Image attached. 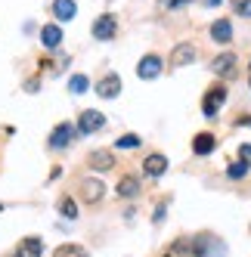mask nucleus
<instances>
[{"mask_svg":"<svg viewBox=\"0 0 251 257\" xmlns=\"http://www.w3.org/2000/svg\"><path fill=\"white\" fill-rule=\"evenodd\" d=\"M214 146H217V140H214V134H195V140H192V152L199 155V158H205V155H211L214 152Z\"/></svg>","mask_w":251,"mask_h":257,"instance_id":"nucleus-11","label":"nucleus"},{"mask_svg":"<svg viewBox=\"0 0 251 257\" xmlns=\"http://www.w3.org/2000/svg\"><path fill=\"white\" fill-rule=\"evenodd\" d=\"M236 124H248V127H251V118H248V115H242V118H239Z\"/></svg>","mask_w":251,"mask_h":257,"instance_id":"nucleus-29","label":"nucleus"},{"mask_svg":"<svg viewBox=\"0 0 251 257\" xmlns=\"http://www.w3.org/2000/svg\"><path fill=\"white\" fill-rule=\"evenodd\" d=\"M78 13V4L75 0H53V16H56L59 22H71Z\"/></svg>","mask_w":251,"mask_h":257,"instance_id":"nucleus-12","label":"nucleus"},{"mask_svg":"<svg viewBox=\"0 0 251 257\" xmlns=\"http://www.w3.org/2000/svg\"><path fill=\"white\" fill-rule=\"evenodd\" d=\"M239 158H242L245 164H251V143H242V146H239Z\"/></svg>","mask_w":251,"mask_h":257,"instance_id":"nucleus-24","label":"nucleus"},{"mask_svg":"<svg viewBox=\"0 0 251 257\" xmlns=\"http://www.w3.org/2000/svg\"><path fill=\"white\" fill-rule=\"evenodd\" d=\"M248 168H251V164H245V161L239 158V161H232L229 168H226V177H229V180H245V177H248Z\"/></svg>","mask_w":251,"mask_h":257,"instance_id":"nucleus-19","label":"nucleus"},{"mask_svg":"<svg viewBox=\"0 0 251 257\" xmlns=\"http://www.w3.org/2000/svg\"><path fill=\"white\" fill-rule=\"evenodd\" d=\"M53 257H87V251L81 245H75V242H65V245H59L53 251Z\"/></svg>","mask_w":251,"mask_h":257,"instance_id":"nucleus-18","label":"nucleus"},{"mask_svg":"<svg viewBox=\"0 0 251 257\" xmlns=\"http://www.w3.org/2000/svg\"><path fill=\"white\" fill-rule=\"evenodd\" d=\"M78 134L81 137H90V134H99L102 127H105V115L102 112H96V108H84L81 112V118H78Z\"/></svg>","mask_w":251,"mask_h":257,"instance_id":"nucleus-1","label":"nucleus"},{"mask_svg":"<svg viewBox=\"0 0 251 257\" xmlns=\"http://www.w3.org/2000/svg\"><path fill=\"white\" fill-rule=\"evenodd\" d=\"M41 254H44V242L34 238V235L22 238V242L16 245V257H41Z\"/></svg>","mask_w":251,"mask_h":257,"instance_id":"nucleus-9","label":"nucleus"},{"mask_svg":"<svg viewBox=\"0 0 251 257\" xmlns=\"http://www.w3.org/2000/svg\"><path fill=\"white\" fill-rule=\"evenodd\" d=\"M223 99H226V87L223 84H217V87H211L208 93H205V99H202V115L205 118H214L220 112V105H223Z\"/></svg>","mask_w":251,"mask_h":257,"instance_id":"nucleus-3","label":"nucleus"},{"mask_svg":"<svg viewBox=\"0 0 251 257\" xmlns=\"http://www.w3.org/2000/svg\"><path fill=\"white\" fill-rule=\"evenodd\" d=\"M236 13L242 19H251V0H236Z\"/></svg>","mask_w":251,"mask_h":257,"instance_id":"nucleus-23","label":"nucleus"},{"mask_svg":"<svg viewBox=\"0 0 251 257\" xmlns=\"http://www.w3.org/2000/svg\"><path fill=\"white\" fill-rule=\"evenodd\" d=\"M232 71H236V56H232V53H220V56L214 59V75H217V78H229Z\"/></svg>","mask_w":251,"mask_h":257,"instance_id":"nucleus-14","label":"nucleus"},{"mask_svg":"<svg viewBox=\"0 0 251 257\" xmlns=\"http://www.w3.org/2000/svg\"><path fill=\"white\" fill-rule=\"evenodd\" d=\"M118 195H121V198H134V195H140V183H137V177H124V180L118 183Z\"/></svg>","mask_w":251,"mask_h":257,"instance_id":"nucleus-16","label":"nucleus"},{"mask_svg":"<svg viewBox=\"0 0 251 257\" xmlns=\"http://www.w3.org/2000/svg\"><path fill=\"white\" fill-rule=\"evenodd\" d=\"M161 68H165V59L155 56V53H149V56H143V59L137 62V78H143V81H155V78L161 75Z\"/></svg>","mask_w":251,"mask_h":257,"instance_id":"nucleus-4","label":"nucleus"},{"mask_svg":"<svg viewBox=\"0 0 251 257\" xmlns=\"http://www.w3.org/2000/svg\"><path fill=\"white\" fill-rule=\"evenodd\" d=\"M112 164H115L112 152H93L90 155V168H96V171H109Z\"/></svg>","mask_w":251,"mask_h":257,"instance_id":"nucleus-17","label":"nucleus"},{"mask_svg":"<svg viewBox=\"0 0 251 257\" xmlns=\"http://www.w3.org/2000/svg\"><path fill=\"white\" fill-rule=\"evenodd\" d=\"M165 171H168V158L161 152H152L146 161H143V174H146V177H161Z\"/></svg>","mask_w":251,"mask_h":257,"instance_id":"nucleus-8","label":"nucleus"},{"mask_svg":"<svg viewBox=\"0 0 251 257\" xmlns=\"http://www.w3.org/2000/svg\"><path fill=\"white\" fill-rule=\"evenodd\" d=\"M102 195H105V183L102 180H96V177L81 180V201L84 205H99Z\"/></svg>","mask_w":251,"mask_h":257,"instance_id":"nucleus-2","label":"nucleus"},{"mask_svg":"<svg viewBox=\"0 0 251 257\" xmlns=\"http://www.w3.org/2000/svg\"><path fill=\"white\" fill-rule=\"evenodd\" d=\"M202 4H205L208 10H214V7H217V4H220V0H202Z\"/></svg>","mask_w":251,"mask_h":257,"instance_id":"nucleus-28","label":"nucleus"},{"mask_svg":"<svg viewBox=\"0 0 251 257\" xmlns=\"http://www.w3.org/2000/svg\"><path fill=\"white\" fill-rule=\"evenodd\" d=\"M118 93H121V78L118 75H105L96 84V96H102V99H115Z\"/></svg>","mask_w":251,"mask_h":257,"instance_id":"nucleus-7","label":"nucleus"},{"mask_svg":"<svg viewBox=\"0 0 251 257\" xmlns=\"http://www.w3.org/2000/svg\"><path fill=\"white\" fill-rule=\"evenodd\" d=\"M78 137V127L75 124H68V121H62V124H56L53 127V137H50V149H65V146Z\"/></svg>","mask_w":251,"mask_h":257,"instance_id":"nucleus-5","label":"nucleus"},{"mask_svg":"<svg viewBox=\"0 0 251 257\" xmlns=\"http://www.w3.org/2000/svg\"><path fill=\"white\" fill-rule=\"evenodd\" d=\"M59 214H62V217H68V220H75V217H78V205H75V198L62 195V198H59Z\"/></svg>","mask_w":251,"mask_h":257,"instance_id":"nucleus-20","label":"nucleus"},{"mask_svg":"<svg viewBox=\"0 0 251 257\" xmlns=\"http://www.w3.org/2000/svg\"><path fill=\"white\" fill-rule=\"evenodd\" d=\"M41 44H44L47 50H56V47L62 44V28H59L56 22L44 25V28H41Z\"/></svg>","mask_w":251,"mask_h":257,"instance_id":"nucleus-10","label":"nucleus"},{"mask_svg":"<svg viewBox=\"0 0 251 257\" xmlns=\"http://www.w3.org/2000/svg\"><path fill=\"white\" fill-rule=\"evenodd\" d=\"M115 31H118V19H115L112 13H102L99 19L93 22V38L96 41H112Z\"/></svg>","mask_w":251,"mask_h":257,"instance_id":"nucleus-6","label":"nucleus"},{"mask_svg":"<svg viewBox=\"0 0 251 257\" xmlns=\"http://www.w3.org/2000/svg\"><path fill=\"white\" fill-rule=\"evenodd\" d=\"M87 87H90L87 75H71L68 78V90H71V93H87Z\"/></svg>","mask_w":251,"mask_h":257,"instance_id":"nucleus-21","label":"nucleus"},{"mask_svg":"<svg viewBox=\"0 0 251 257\" xmlns=\"http://www.w3.org/2000/svg\"><path fill=\"white\" fill-rule=\"evenodd\" d=\"M186 4H192V0H171V4H168V10H183Z\"/></svg>","mask_w":251,"mask_h":257,"instance_id":"nucleus-25","label":"nucleus"},{"mask_svg":"<svg viewBox=\"0 0 251 257\" xmlns=\"http://www.w3.org/2000/svg\"><path fill=\"white\" fill-rule=\"evenodd\" d=\"M38 87H41V84H38V78H34V81H28V84H25V90H28V93H34V90H38Z\"/></svg>","mask_w":251,"mask_h":257,"instance_id":"nucleus-27","label":"nucleus"},{"mask_svg":"<svg viewBox=\"0 0 251 257\" xmlns=\"http://www.w3.org/2000/svg\"><path fill=\"white\" fill-rule=\"evenodd\" d=\"M137 146H140V137L137 134H128V137H121L115 143V149H137Z\"/></svg>","mask_w":251,"mask_h":257,"instance_id":"nucleus-22","label":"nucleus"},{"mask_svg":"<svg viewBox=\"0 0 251 257\" xmlns=\"http://www.w3.org/2000/svg\"><path fill=\"white\" fill-rule=\"evenodd\" d=\"M211 38L217 41V44H229L232 41V22L229 19H217L211 25Z\"/></svg>","mask_w":251,"mask_h":257,"instance_id":"nucleus-15","label":"nucleus"},{"mask_svg":"<svg viewBox=\"0 0 251 257\" xmlns=\"http://www.w3.org/2000/svg\"><path fill=\"white\" fill-rule=\"evenodd\" d=\"M0 211H4V205H0Z\"/></svg>","mask_w":251,"mask_h":257,"instance_id":"nucleus-30","label":"nucleus"},{"mask_svg":"<svg viewBox=\"0 0 251 257\" xmlns=\"http://www.w3.org/2000/svg\"><path fill=\"white\" fill-rule=\"evenodd\" d=\"M192 59H195V44H189V41L177 44L174 53H171V62H174V65H186V62H192Z\"/></svg>","mask_w":251,"mask_h":257,"instance_id":"nucleus-13","label":"nucleus"},{"mask_svg":"<svg viewBox=\"0 0 251 257\" xmlns=\"http://www.w3.org/2000/svg\"><path fill=\"white\" fill-rule=\"evenodd\" d=\"M161 220H165V208H158V211L152 214V223H161Z\"/></svg>","mask_w":251,"mask_h":257,"instance_id":"nucleus-26","label":"nucleus"}]
</instances>
